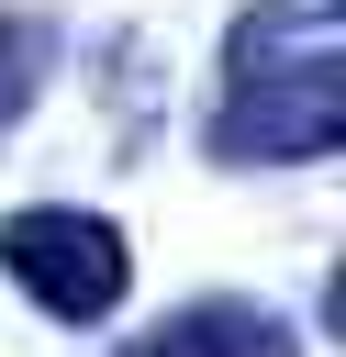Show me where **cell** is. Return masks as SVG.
Here are the masks:
<instances>
[{"mask_svg": "<svg viewBox=\"0 0 346 357\" xmlns=\"http://www.w3.org/2000/svg\"><path fill=\"white\" fill-rule=\"evenodd\" d=\"M346 145V0H257L223 33L212 156L223 167H324Z\"/></svg>", "mask_w": 346, "mask_h": 357, "instance_id": "6da1fadb", "label": "cell"}, {"mask_svg": "<svg viewBox=\"0 0 346 357\" xmlns=\"http://www.w3.org/2000/svg\"><path fill=\"white\" fill-rule=\"evenodd\" d=\"M0 268H11V290H22L33 312H56V324H112L123 290H134L123 223H100V212H78V201L11 212V223H0Z\"/></svg>", "mask_w": 346, "mask_h": 357, "instance_id": "7a4b0ae2", "label": "cell"}, {"mask_svg": "<svg viewBox=\"0 0 346 357\" xmlns=\"http://www.w3.org/2000/svg\"><path fill=\"white\" fill-rule=\"evenodd\" d=\"M134 357H301V335H290L268 301H190V312H167Z\"/></svg>", "mask_w": 346, "mask_h": 357, "instance_id": "3957f363", "label": "cell"}, {"mask_svg": "<svg viewBox=\"0 0 346 357\" xmlns=\"http://www.w3.org/2000/svg\"><path fill=\"white\" fill-rule=\"evenodd\" d=\"M33 67H45V45L0 11V134H11V123H22V100H33Z\"/></svg>", "mask_w": 346, "mask_h": 357, "instance_id": "277c9868", "label": "cell"}]
</instances>
